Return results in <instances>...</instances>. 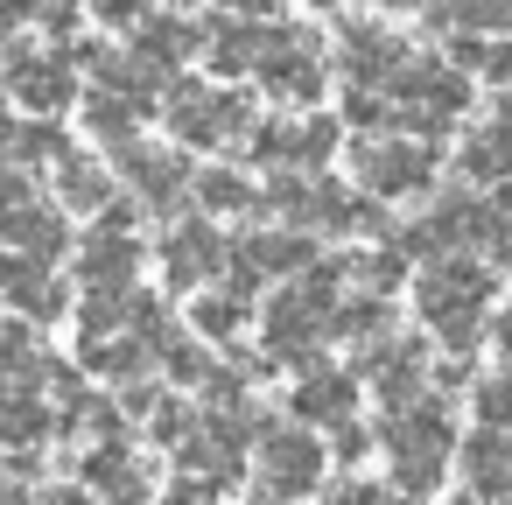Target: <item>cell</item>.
I'll return each instance as SVG.
<instances>
[{
  "mask_svg": "<svg viewBox=\"0 0 512 505\" xmlns=\"http://www.w3.org/2000/svg\"><path fill=\"white\" fill-rule=\"evenodd\" d=\"M260 85H267V99L274 106H316L323 99V50H316V36L309 29H267V50H260Z\"/></svg>",
  "mask_w": 512,
  "mask_h": 505,
  "instance_id": "cell-5",
  "label": "cell"
},
{
  "mask_svg": "<svg viewBox=\"0 0 512 505\" xmlns=\"http://www.w3.org/2000/svg\"><path fill=\"white\" fill-rule=\"evenodd\" d=\"M288 407L309 421V428H344L351 421V407H358V379L351 372H302V386L288 393Z\"/></svg>",
  "mask_w": 512,
  "mask_h": 505,
  "instance_id": "cell-15",
  "label": "cell"
},
{
  "mask_svg": "<svg viewBox=\"0 0 512 505\" xmlns=\"http://www.w3.org/2000/svg\"><path fill=\"white\" fill-rule=\"evenodd\" d=\"M0 295H8L22 316H64V281L50 274V260L36 253H15V246H0Z\"/></svg>",
  "mask_w": 512,
  "mask_h": 505,
  "instance_id": "cell-12",
  "label": "cell"
},
{
  "mask_svg": "<svg viewBox=\"0 0 512 505\" xmlns=\"http://www.w3.org/2000/svg\"><path fill=\"white\" fill-rule=\"evenodd\" d=\"M127 463H134L127 449H92L85 477H92L99 491H113V498H134V491H148V477H141V470H127Z\"/></svg>",
  "mask_w": 512,
  "mask_h": 505,
  "instance_id": "cell-24",
  "label": "cell"
},
{
  "mask_svg": "<svg viewBox=\"0 0 512 505\" xmlns=\"http://www.w3.org/2000/svg\"><path fill=\"white\" fill-rule=\"evenodd\" d=\"M197 204H204V211H253L260 190H253L239 169H204V176H197Z\"/></svg>",
  "mask_w": 512,
  "mask_h": 505,
  "instance_id": "cell-23",
  "label": "cell"
},
{
  "mask_svg": "<svg viewBox=\"0 0 512 505\" xmlns=\"http://www.w3.org/2000/svg\"><path fill=\"white\" fill-rule=\"evenodd\" d=\"M141 106H148L141 92H120V85H113V99H92V134L113 141V148H127L134 127H141Z\"/></svg>",
  "mask_w": 512,
  "mask_h": 505,
  "instance_id": "cell-22",
  "label": "cell"
},
{
  "mask_svg": "<svg viewBox=\"0 0 512 505\" xmlns=\"http://www.w3.org/2000/svg\"><path fill=\"white\" fill-rule=\"evenodd\" d=\"M463 29H484V36H512V0H456L449 8Z\"/></svg>",
  "mask_w": 512,
  "mask_h": 505,
  "instance_id": "cell-26",
  "label": "cell"
},
{
  "mask_svg": "<svg viewBox=\"0 0 512 505\" xmlns=\"http://www.w3.org/2000/svg\"><path fill=\"white\" fill-rule=\"evenodd\" d=\"M386 456H393V477L400 491H435L442 470H449V414L435 400H407L393 407V421L379 428Z\"/></svg>",
  "mask_w": 512,
  "mask_h": 505,
  "instance_id": "cell-1",
  "label": "cell"
},
{
  "mask_svg": "<svg viewBox=\"0 0 512 505\" xmlns=\"http://www.w3.org/2000/svg\"><path fill=\"white\" fill-rule=\"evenodd\" d=\"M330 330H337V288L323 295V281H302V288L274 295V309H267V351L281 365H309V351Z\"/></svg>",
  "mask_w": 512,
  "mask_h": 505,
  "instance_id": "cell-4",
  "label": "cell"
},
{
  "mask_svg": "<svg viewBox=\"0 0 512 505\" xmlns=\"http://www.w3.org/2000/svg\"><path fill=\"white\" fill-rule=\"evenodd\" d=\"M309 8H344V0H309Z\"/></svg>",
  "mask_w": 512,
  "mask_h": 505,
  "instance_id": "cell-31",
  "label": "cell"
},
{
  "mask_svg": "<svg viewBox=\"0 0 512 505\" xmlns=\"http://www.w3.org/2000/svg\"><path fill=\"white\" fill-rule=\"evenodd\" d=\"M330 148H337V120H281V127L253 134V155L274 162L281 176H288V169H295V176H316V169L330 162Z\"/></svg>",
  "mask_w": 512,
  "mask_h": 505,
  "instance_id": "cell-10",
  "label": "cell"
},
{
  "mask_svg": "<svg viewBox=\"0 0 512 505\" xmlns=\"http://www.w3.org/2000/svg\"><path fill=\"white\" fill-rule=\"evenodd\" d=\"M218 8H232V15H267L274 0H218Z\"/></svg>",
  "mask_w": 512,
  "mask_h": 505,
  "instance_id": "cell-28",
  "label": "cell"
},
{
  "mask_svg": "<svg viewBox=\"0 0 512 505\" xmlns=\"http://www.w3.org/2000/svg\"><path fill=\"white\" fill-rule=\"evenodd\" d=\"M379 8H393V15H407V8H442V0H379Z\"/></svg>",
  "mask_w": 512,
  "mask_h": 505,
  "instance_id": "cell-30",
  "label": "cell"
},
{
  "mask_svg": "<svg viewBox=\"0 0 512 505\" xmlns=\"http://www.w3.org/2000/svg\"><path fill=\"white\" fill-rule=\"evenodd\" d=\"M365 379H372L379 407H407V400L421 393V379H428V351H421V344H379V351L365 358Z\"/></svg>",
  "mask_w": 512,
  "mask_h": 505,
  "instance_id": "cell-17",
  "label": "cell"
},
{
  "mask_svg": "<svg viewBox=\"0 0 512 505\" xmlns=\"http://www.w3.org/2000/svg\"><path fill=\"white\" fill-rule=\"evenodd\" d=\"M225 260H232V246H225L211 225H183V232L162 239V281H169V288H197V281H211Z\"/></svg>",
  "mask_w": 512,
  "mask_h": 505,
  "instance_id": "cell-14",
  "label": "cell"
},
{
  "mask_svg": "<svg viewBox=\"0 0 512 505\" xmlns=\"http://www.w3.org/2000/svg\"><path fill=\"white\" fill-rule=\"evenodd\" d=\"M260 484H267L274 498L316 491V484H323V442H316L309 428H274V435L260 442Z\"/></svg>",
  "mask_w": 512,
  "mask_h": 505,
  "instance_id": "cell-9",
  "label": "cell"
},
{
  "mask_svg": "<svg viewBox=\"0 0 512 505\" xmlns=\"http://www.w3.org/2000/svg\"><path fill=\"white\" fill-rule=\"evenodd\" d=\"M456 463H463V491H470V498H498V491H512V435H505V428L484 421V428L463 442Z\"/></svg>",
  "mask_w": 512,
  "mask_h": 505,
  "instance_id": "cell-16",
  "label": "cell"
},
{
  "mask_svg": "<svg viewBox=\"0 0 512 505\" xmlns=\"http://www.w3.org/2000/svg\"><path fill=\"white\" fill-rule=\"evenodd\" d=\"M491 330H498V351H505V365H512V309H505V316H498Z\"/></svg>",
  "mask_w": 512,
  "mask_h": 505,
  "instance_id": "cell-29",
  "label": "cell"
},
{
  "mask_svg": "<svg viewBox=\"0 0 512 505\" xmlns=\"http://www.w3.org/2000/svg\"><path fill=\"white\" fill-rule=\"evenodd\" d=\"M8 92H15L29 113H64V106H71V92H78V78H71V64H64V57L22 50V57L8 64Z\"/></svg>",
  "mask_w": 512,
  "mask_h": 505,
  "instance_id": "cell-13",
  "label": "cell"
},
{
  "mask_svg": "<svg viewBox=\"0 0 512 505\" xmlns=\"http://www.w3.org/2000/svg\"><path fill=\"white\" fill-rule=\"evenodd\" d=\"M463 176L470 183H498V176H512V120H491V127H470V141H463Z\"/></svg>",
  "mask_w": 512,
  "mask_h": 505,
  "instance_id": "cell-20",
  "label": "cell"
},
{
  "mask_svg": "<svg viewBox=\"0 0 512 505\" xmlns=\"http://www.w3.org/2000/svg\"><path fill=\"white\" fill-rule=\"evenodd\" d=\"M358 183L372 197H414V190L435 183V148L428 141H400V134H386V141L372 134L358 148Z\"/></svg>",
  "mask_w": 512,
  "mask_h": 505,
  "instance_id": "cell-7",
  "label": "cell"
},
{
  "mask_svg": "<svg viewBox=\"0 0 512 505\" xmlns=\"http://www.w3.org/2000/svg\"><path fill=\"white\" fill-rule=\"evenodd\" d=\"M197 330H204V337H239V330H246V288L204 295V302H197Z\"/></svg>",
  "mask_w": 512,
  "mask_h": 505,
  "instance_id": "cell-25",
  "label": "cell"
},
{
  "mask_svg": "<svg viewBox=\"0 0 512 505\" xmlns=\"http://www.w3.org/2000/svg\"><path fill=\"white\" fill-rule=\"evenodd\" d=\"M463 106H470V85H463V71L407 57V71H400V85H393V113H400V120H414L421 134H435V127H442V120H456Z\"/></svg>",
  "mask_w": 512,
  "mask_h": 505,
  "instance_id": "cell-6",
  "label": "cell"
},
{
  "mask_svg": "<svg viewBox=\"0 0 512 505\" xmlns=\"http://www.w3.org/2000/svg\"><path fill=\"white\" fill-rule=\"evenodd\" d=\"M169 127H176L183 148H232V141H246V127H253V106H246L239 92L211 85V78H183V85L169 92Z\"/></svg>",
  "mask_w": 512,
  "mask_h": 505,
  "instance_id": "cell-3",
  "label": "cell"
},
{
  "mask_svg": "<svg viewBox=\"0 0 512 505\" xmlns=\"http://www.w3.org/2000/svg\"><path fill=\"white\" fill-rule=\"evenodd\" d=\"M0 246L36 253V260H57V253H64V218H57L50 204L22 197V204H8V211H0Z\"/></svg>",
  "mask_w": 512,
  "mask_h": 505,
  "instance_id": "cell-18",
  "label": "cell"
},
{
  "mask_svg": "<svg viewBox=\"0 0 512 505\" xmlns=\"http://www.w3.org/2000/svg\"><path fill=\"white\" fill-rule=\"evenodd\" d=\"M120 176H127L134 204H148V211H176V204L197 190V183H190V169H183V155H162V148H141V141H127Z\"/></svg>",
  "mask_w": 512,
  "mask_h": 505,
  "instance_id": "cell-11",
  "label": "cell"
},
{
  "mask_svg": "<svg viewBox=\"0 0 512 505\" xmlns=\"http://www.w3.org/2000/svg\"><path fill=\"white\" fill-rule=\"evenodd\" d=\"M134 267H141V239H127V232H106V225H99V232L78 246V274H85V288H127Z\"/></svg>",
  "mask_w": 512,
  "mask_h": 505,
  "instance_id": "cell-19",
  "label": "cell"
},
{
  "mask_svg": "<svg viewBox=\"0 0 512 505\" xmlns=\"http://www.w3.org/2000/svg\"><path fill=\"white\" fill-rule=\"evenodd\" d=\"M337 64H344V85H351V92H386V99H393V85H400V71H407V43H400L393 29H379V22H351Z\"/></svg>",
  "mask_w": 512,
  "mask_h": 505,
  "instance_id": "cell-8",
  "label": "cell"
},
{
  "mask_svg": "<svg viewBox=\"0 0 512 505\" xmlns=\"http://www.w3.org/2000/svg\"><path fill=\"white\" fill-rule=\"evenodd\" d=\"M57 183H64V204H71V211H106V204H113V176H106L99 162H85V155H64Z\"/></svg>",
  "mask_w": 512,
  "mask_h": 505,
  "instance_id": "cell-21",
  "label": "cell"
},
{
  "mask_svg": "<svg viewBox=\"0 0 512 505\" xmlns=\"http://www.w3.org/2000/svg\"><path fill=\"white\" fill-rule=\"evenodd\" d=\"M484 295H491V274L470 267V260H442L421 274V316L442 330L449 351H470L477 330H484Z\"/></svg>",
  "mask_w": 512,
  "mask_h": 505,
  "instance_id": "cell-2",
  "label": "cell"
},
{
  "mask_svg": "<svg viewBox=\"0 0 512 505\" xmlns=\"http://www.w3.org/2000/svg\"><path fill=\"white\" fill-rule=\"evenodd\" d=\"M477 421H491V428H512V372L477 386Z\"/></svg>",
  "mask_w": 512,
  "mask_h": 505,
  "instance_id": "cell-27",
  "label": "cell"
}]
</instances>
